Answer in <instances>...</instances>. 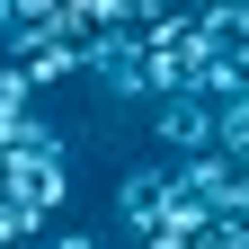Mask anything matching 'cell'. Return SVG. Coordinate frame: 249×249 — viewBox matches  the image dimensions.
<instances>
[{"mask_svg": "<svg viewBox=\"0 0 249 249\" xmlns=\"http://www.w3.org/2000/svg\"><path fill=\"white\" fill-rule=\"evenodd\" d=\"M142 116H151V142L178 151V160H187V151H213V107L196 98V89H187V98H151Z\"/></svg>", "mask_w": 249, "mask_h": 249, "instance_id": "6da1fadb", "label": "cell"}, {"mask_svg": "<svg viewBox=\"0 0 249 249\" xmlns=\"http://www.w3.org/2000/svg\"><path fill=\"white\" fill-rule=\"evenodd\" d=\"M160 196H169V169H160V160H134V169L116 178V223H124V231L151 223V213H160Z\"/></svg>", "mask_w": 249, "mask_h": 249, "instance_id": "7a4b0ae2", "label": "cell"}, {"mask_svg": "<svg viewBox=\"0 0 249 249\" xmlns=\"http://www.w3.org/2000/svg\"><path fill=\"white\" fill-rule=\"evenodd\" d=\"M45 249H98V240H89V231L71 223V231H45Z\"/></svg>", "mask_w": 249, "mask_h": 249, "instance_id": "3957f363", "label": "cell"}]
</instances>
